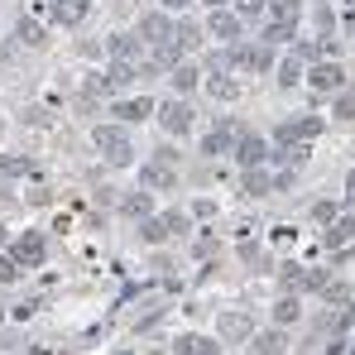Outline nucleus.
Listing matches in <instances>:
<instances>
[{
    "instance_id": "1",
    "label": "nucleus",
    "mask_w": 355,
    "mask_h": 355,
    "mask_svg": "<svg viewBox=\"0 0 355 355\" xmlns=\"http://www.w3.org/2000/svg\"><path fill=\"white\" fill-rule=\"evenodd\" d=\"M92 144L101 149V159H106L111 168H125V164L135 159V149H130V135H125L120 125H96V130H92Z\"/></svg>"
},
{
    "instance_id": "2",
    "label": "nucleus",
    "mask_w": 355,
    "mask_h": 355,
    "mask_svg": "<svg viewBox=\"0 0 355 355\" xmlns=\"http://www.w3.org/2000/svg\"><path fill=\"white\" fill-rule=\"evenodd\" d=\"M139 39H144L149 49H164V44H173V39H178V24L164 15V10H149V15L139 19Z\"/></svg>"
},
{
    "instance_id": "3",
    "label": "nucleus",
    "mask_w": 355,
    "mask_h": 355,
    "mask_svg": "<svg viewBox=\"0 0 355 355\" xmlns=\"http://www.w3.org/2000/svg\"><path fill=\"white\" fill-rule=\"evenodd\" d=\"M10 254H15L24 269H39V264H44V254H49V240L39 236V231H19V236L10 240Z\"/></svg>"
},
{
    "instance_id": "4",
    "label": "nucleus",
    "mask_w": 355,
    "mask_h": 355,
    "mask_svg": "<svg viewBox=\"0 0 355 355\" xmlns=\"http://www.w3.org/2000/svg\"><path fill=\"white\" fill-rule=\"evenodd\" d=\"M307 87H317V92H346V67L341 62H312L307 67Z\"/></svg>"
},
{
    "instance_id": "5",
    "label": "nucleus",
    "mask_w": 355,
    "mask_h": 355,
    "mask_svg": "<svg viewBox=\"0 0 355 355\" xmlns=\"http://www.w3.org/2000/svg\"><path fill=\"white\" fill-rule=\"evenodd\" d=\"M159 125L168 135H192V106L187 101H164L159 106Z\"/></svg>"
},
{
    "instance_id": "6",
    "label": "nucleus",
    "mask_w": 355,
    "mask_h": 355,
    "mask_svg": "<svg viewBox=\"0 0 355 355\" xmlns=\"http://www.w3.org/2000/svg\"><path fill=\"white\" fill-rule=\"evenodd\" d=\"M236 164H240V168H259V164H269V144H264L259 135H240V139H236Z\"/></svg>"
},
{
    "instance_id": "7",
    "label": "nucleus",
    "mask_w": 355,
    "mask_h": 355,
    "mask_svg": "<svg viewBox=\"0 0 355 355\" xmlns=\"http://www.w3.org/2000/svg\"><path fill=\"white\" fill-rule=\"evenodd\" d=\"M236 139H240V125H236V120H221V125L202 139V154H207V159H216V154H226Z\"/></svg>"
},
{
    "instance_id": "8",
    "label": "nucleus",
    "mask_w": 355,
    "mask_h": 355,
    "mask_svg": "<svg viewBox=\"0 0 355 355\" xmlns=\"http://www.w3.org/2000/svg\"><path fill=\"white\" fill-rule=\"evenodd\" d=\"M53 24H62V29H77L87 15H92V0H53Z\"/></svg>"
},
{
    "instance_id": "9",
    "label": "nucleus",
    "mask_w": 355,
    "mask_h": 355,
    "mask_svg": "<svg viewBox=\"0 0 355 355\" xmlns=\"http://www.w3.org/2000/svg\"><path fill=\"white\" fill-rule=\"evenodd\" d=\"M240 24H245V15H231V10H226V5H216V10H211V19H207V29H211V34H216V39H226V44H231V39H240Z\"/></svg>"
},
{
    "instance_id": "10",
    "label": "nucleus",
    "mask_w": 355,
    "mask_h": 355,
    "mask_svg": "<svg viewBox=\"0 0 355 355\" xmlns=\"http://www.w3.org/2000/svg\"><path fill=\"white\" fill-rule=\"evenodd\" d=\"M106 53H111V58L144 62V39H139V29H135V34H111V39H106Z\"/></svg>"
},
{
    "instance_id": "11",
    "label": "nucleus",
    "mask_w": 355,
    "mask_h": 355,
    "mask_svg": "<svg viewBox=\"0 0 355 355\" xmlns=\"http://www.w3.org/2000/svg\"><path fill=\"white\" fill-rule=\"evenodd\" d=\"M139 182H144L149 192H168V187L178 182V173H173V164L154 159V164H144V173H139Z\"/></svg>"
},
{
    "instance_id": "12",
    "label": "nucleus",
    "mask_w": 355,
    "mask_h": 355,
    "mask_svg": "<svg viewBox=\"0 0 355 355\" xmlns=\"http://www.w3.org/2000/svg\"><path fill=\"white\" fill-rule=\"evenodd\" d=\"M154 116V101L149 96H130V101H116V120H125V125H135V120Z\"/></svg>"
},
{
    "instance_id": "13",
    "label": "nucleus",
    "mask_w": 355,
    "mask_h": 355,
    "mask_svg": "<svg viewBox=\"0 0 355 355\" xmlns=\"http://www.w3.org/2000/svg\"><path fill=\"white\" fill-rule=\"evenodd\" d=\"M351 240H355V216L327 221V245H331V250H341V245H351Z\"/></svg>"
},
{
    "instance_id": "14",
    "label": "nucleus",
    "mask_w": 355,
    "mask_h": 355,
    "mask_svg": "<svg viewBox=\"0 0 355 355\" xmlns=\"http://www.w3.org/2000/svg\"><path fill=\"white\" fill-rule=\"evenodd\" d=\"M120 211H125V216H135V221L154 216V197H149V187H144V192H130V197L120 202Z\"/></svg>"
},
{
    "instance_id": "15",
    "label": "nucleus",
    "mask_w": 355,
    "mask_h": 355,
    "mask_svg": "<svg viewBox=\"0 0 355 355\" xmlns=\"http://www.w3.org/2000/svg\"><path fill=\"white\" fill-rule=\"evenodd\" d=\"M269 187H279V178H269L264 164H259V168H245V192H250V197H264Z\"/></svg>"
},
{
    "instance_id": "16",
    "label": "nucleus",
    "mask_w": 355,
    "mask_h": 355,
    "mask_svg": "<svg viewBox=\"0 0 355 355\" xmlns=\"http://www.w3.org/2000/svg\"><path fill=\"white\" fill-rule=\"evenodd\" d=\"M168 236H173V231H168V221H164V216H144V221H139V240H149V245H164Z\"/></svg>"
},
{
    "instance_id": "17",
    "label": "nucleus",
    "mask_w": 355,
    "mask_h": 355,
    "mask_svg": "<svg viewBox=\"0 0 355 355\" xmlns=\"http://www.w3.org/2000/svg\"><path fill=\"white\" fill-rule=\"evenodd\" d=\"M19 44H24V49H44V44H49V29H44L39 19H19Z\"/></svg>"
},
{
    "instance_id": "18",
    "label": "nucleus",
    "mask_w": 355,
    "mask_h": 355,
    "mask_svg": "<svg viewBox=\"0 0 355 355\" xmlns=\"http://www.w3.org/2000/svg\"><path fill=\"white\" fill-rule=\"evenodd\" d=\"M302 53H288V58L279 62V87H297V82H302Z\"/></svg>"
},
{
    "instance_id": "19",
    "label": "nucleus",
    "mask_w": 355,
    "mask_h": 355,
    "mask_svg": "<svg viewBox=\"0 0 355 355\" xmlns=\"http://www.w3.org/2000/svg\"><path fill=\"white\" fill-rule=\"evenodd\" d=\"M297 312H302V302H297V293H284L279 302H274V322H279V327H288V322H297Z\"/></svg>"
},
{
    "instance_id": "20",
    "label": "nucleus",
    "mask_w": 355,
    "mask_h": 355,
    "mask_svg": "<svg viewBox=\"0 0 355 355\" xmlns=\"http://www.w3.org/2000/svg\"><path fill=\"white\" fill-rule=\"evenodd\" d=\"M178 355H221V346L207 341V336H182L178 341Z\"/></svg>"
},
{
    "instance_id": "21",
    "label": "nucleus",
    "mask_w": 355,
    "mask_h": 355,
    "mask_svg": "<svg viewBox=\"0 0 355 355\" xmlns=\"http://www.w3.org/2000/svg\"><path fill=\"white\" fill-rule=\"evenodd\" d=\"M221 336H226V341H245V336H250V322H245L240 312H226V317H221Z\"/></svg>"
},
{
    "instance_id": "22",
    "label": "nucleus",
    "mask_w": 355,
    "mask_h": 355,
    "mask_svg": "<svg viewBox=\"0 0 355 355\" xmlns=\"http://www.w3.org/2000/svg\"><path fill=\"white\" fill-rule=\"evenodd\" d=\"M19 274H24V264H19V259L10 254V245H5V250H0V288H10Z\"/></svg>"
},
{
    "instance_id": "23",
    "label": "nucleus",
    "mask_w": 355,
    "mask_h": 355,
    "mask_svg": "<svg viewBox=\"0 0 355 355\" xmlns=\"http://www.w3.org/2000/svg\"><path fill=\"white\" fill-rule=\"evenodd\" d=\"M197 77H202V72H197V62H178V67H173V92H192V87H197Z\"/></svg>"
},
{
    "instance_id": "24",
    "label": "nucleus",
    "mask_w": 355,
    "mask_h": 355,
    "mask_svg": "<svg viewBox=\"0 0 355 355\" xmlns=\"http://www.w3.org/2000/svg\"><path fill=\"white\" fill-rule=\"evenodd\" d=\"M0 173H5V178H29V173H34V164L19 159V154H0Z\"/></svg>"
},
{
    "instance_id": "25",
    "label": "nucleus",
    "mask_w": 355,
    "mask_h": 355,
    "mask_svg": "<svg viewBox=\"0 0 355 355\" xmlns=\"http://www.w3.org/2000/svg\"><path fill=\"white\" fill-rule=\"evenodd\" d=\"M254 355H284V331H259L254 336Z\"/></svg>"
},
{
    "instance_id": "26",
    "label": "nucleus",
    "mask_w": 355,
    "mask_h": 355,
    "mask_svg": "<svg viewBox=\"0 0 355 355\" xmlns=\"http://www.w3.org/2000/svg\"><path fill=\"white\" fill-rule=\"evenodd\" d=\"M207 92H211V96H216V101H236V82H231V77H226V72H216V77H211V82H207Z\"/></svg>"
},
{
    "instance_id": "27",
    "label": "nucleus",
    "mask_w": 355,
    "mask_h": 355,
    "mask_svg": "<svg viewBox=\"0 0 355 355\" xmlns=\"http://www.w3.org/2000/svg\"><path fill=\"white\" fill-rule=\"evenodd\" d=\"M178 44L192 53V49L202 44V24H192V19H178Z\"/></svg>"
},
{
    "instance_id": "28",
    "label": "nucleus",
    "mask_w": 355,
    "mask_h": 355,
    "mask_svg": "<svg viewBox=\"0 0 355 355\" xmlns=\"http://www.w3.org/2000/svg\"><path fill=\"white\" fill-rule=\"evenodd\" d=\"M269 5H274V0H236V10L245 15V19H264V15H269Z\"/></svg>"
},
{
    "instance_id": "29",
    "label": "nucleus",
    "mask_w": 355,
    "mask_h": 355,
    "mask_svg": "<svg viewBox=\"0 0 355 355\" xmlns=\"http://www.w3.org/2000/svg\"><path fill=\"white\" fill-rule=\"evenodd\" d=\"M336 116H341V120H351V116H355V96L336 92Z\"/></svg>"
},
{
    "instance_id": "30",
    "label": "nucleus",
    "mask_w": 355,
    "mask_h": 355,
    "mask_svg": "<svg viewBox=\"0 0 355 355\" xmlns=\"http://www.w3.org/2000/svg\"><path fill=\"white\" fill-rule=\"evenodd\" d=\"M312 216H317L322 226H327V221H336V202H317V207H312Z\"/></svg>"
},
{
    "instance_id": "31",
    "label": "nucleus",
    "mask_w": 355,
    "mask_h": 355,
    "mask_svg": "<svg viewBox=\"0 0 355 355\" xmlns=\"http://www.w3.org/2000/svg\"><path fill=\"white\" fill-rule=\"evenodd\" d=\"M164 221H168V231H173V236H178V231H187V216H182V211H168Z\"/></svg>"
},
{
    "instance_id": "32",
    "label": "nucleus",
    "mask_w": 355,
    "mask_h": 355,
    "mask_svg": "<svg viewBox=\"0 0 355 355\" xmlns=\"http://www.w3.org/2000/svg\"><path fill=\"white\" fill-rule=\"evenodd\" d=\"M346 202H351V211H355V173L346 178Z\"/></svg>"
},
{
    "instance_id": "33",
    "label": "nucleus",
    "mask_w": 355,
    "mask_h": 355,
    "mask_svg": "<svg viewBox=\"0 0 355 355\" xmlns=\"http://www.w3.org/2000/svg\"><path fill=\"white\" fill-rule=\"evenodd\" d=\"M159 5H164V10H187L192 0H159Z\"/></svg>"
},
{
    "instance_id": "34",
    "label": "nucleus",
    "mask_w": 355,
    "mask_h": 355,
    "mask_svg": "<svg viewBox=\"0 0 355 355\" xmlns=\"http://www.w3.org/2000/svg\"><path fill=\"white\" fill-rule=\"evenodd\" d=\"M5 245H10V236H5V231H0V250H5Z\"/></svg>"
},
{
    "instance_id": "35",
    "label": "nucleus",
    "mask_w": 355,
    "mask_h": 355,
    "mask_svg": "<svg viewBox=\"0 0 355 355\" xmlns=\"http://www.w3.org/2000/svg\"><path fill=\"white\" fill-rule=\"evenodd\" d=\"M116 355H130V351H116Z\"/></svg>"
}]
</instances>
